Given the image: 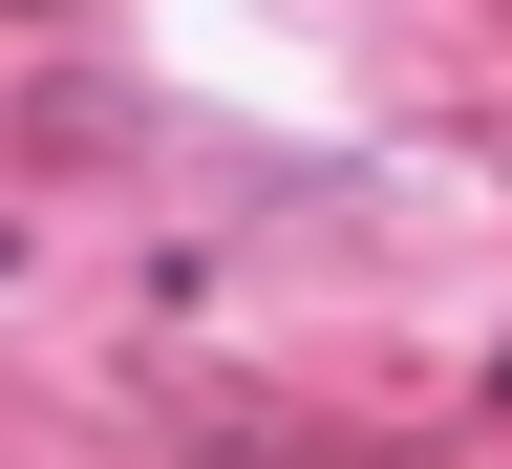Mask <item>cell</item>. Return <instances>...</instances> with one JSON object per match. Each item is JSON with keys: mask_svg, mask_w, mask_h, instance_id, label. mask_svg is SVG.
<instances>
[]
</instances>
